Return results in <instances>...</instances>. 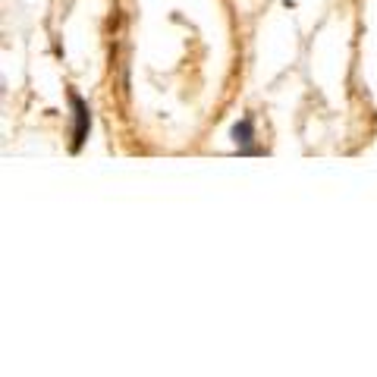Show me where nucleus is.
Returning a JSON list of instances; mask_svg holds the SVG:
<instances>
[{
    "label": "nucleus",
    "mask_w": 377,
    "mask_h": 377,
    "mask_svg": "<svg viewBox=\"0 0 377 377\" xmlns=\"http://www.w3.org/2000/svg\"><path fill=\"white\" fill-rule=\"evenodd\" d=\"M69 104H73V141H69V151L76 155V151H82V145H85V139L91 133V107L76 89H69Z\"/></svg>",
    "instance_id": "f257e3e1"
},
{
    "label": "nucleus",
    "mask_w": 377,
    "mask_h": 377,
    "mask_svg": "<svg viewBox=\"0 0 377 377\" xmlns=\"http://www.w3.org/2000/svg\"><path fill=\"white\" fill-rule=\"evenodd\" d=\"M233 145H236L242 155H261V148L255 145V119L251 117H242L236 126H233V133H229Z\"/></svg>",
    "instance_id": "f03ea898"
}]
</instances>
